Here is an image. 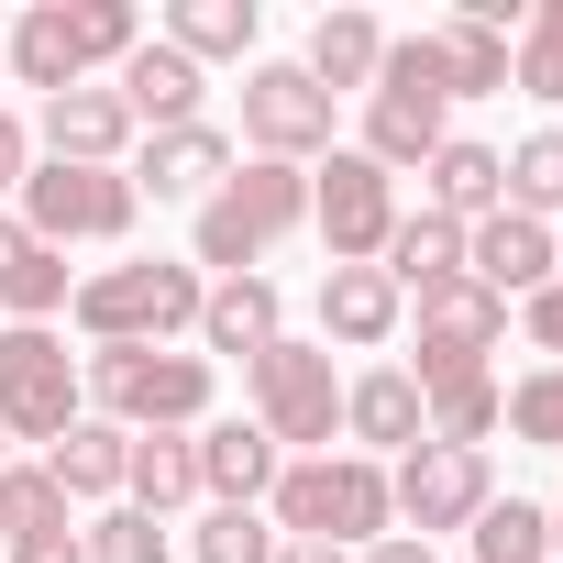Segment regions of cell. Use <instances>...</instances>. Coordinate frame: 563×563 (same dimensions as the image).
Segmentation results:
<instances>
[{
	"instance_id": "obj_1",
	"label": "cell",
	"mask_w": 563,
	"mask_h": 563,
	"mask_svg": "<svg viewBox=\"0 0 563 563\" xmlns=\"http://www.w3.org/2000/svg\"><path fill=\"white\" fill-rule=\"evenodd\" d=\"M265 519H276V541H343V552H376L387 519H398V497H387V464H365V453H299V464H276Z\"/></svg>"
},
{
	"instance_id": "obj_2",
	"label": "cell",
	"mask_w": 563,
	"mask_h": 563,
	"mask_svg": "<svg viewBox=\"0 0 563 563\" xmlns=\"http://www.w3.org/2000/svg\"><path fill=\"white\" fill-rule=\"evenodd\" d=\"M299 221H310V166L254 155V166H232V177L199 199V265L254 276V254H265V243H288Z\"/></svg>"
},
{
	"instance_id": "obj_3",
	"label": "cell",
	"mask_w": 563,
	"mask_h": 563,
	"mask_svg": "<svg viewBox=\"0 0 563 563\" xmlns=\"http://www.w3.org/2000/svg\"><path fill=\"white\" fill-rule=\"evenodd\" d=\"M199 299H210V276L199 265H100V276H78V332H89V354L100 343H166V332H199Z\"/></svg>"
},
{
	"instance_id": "obj_4",
	"label": "cell",
	"mask_w": 563,
	"mask_h": 563,
	"mask_svg": "<svg viewBox=\"0 0 563 563\" xmlns=\"http://www.w3.org/2000/svg\"><path fill=\"white\" fill-rule=\"evenodd\" d=\"M78 387L100 398V420H111V431H188V420L210 409V354H166V343H100Z\"/></svg>"
},
{
	"instance_id": "obj_5",
	"label": "cell",
	"mask_w": 563,
	"mask_h": 563,
	"mask_svg": "<svg viewBox=\"0 0 563 563\" xmlns=\"http://www.w3.org/2000/svg\"><path fill=\"white\" fill-rule=\"evenodd\" d=\"M442 111H453V100H442V78H431V45H420V34H387L376 89H365V144H354V155H376L387 177H398V166H431V155L453 144Z\"/></svg>"
},
{
	"instance_id": "obj_6",
	"label": "cell",
	"mask_w": 563,
	"mask_h": 563,
	"mask_svg": "<svg viewBox=\"0 0 563 563\" xmlns=\"http://www.w3.org/2000/svg\"><path fill=\"white\" fill-rule=\"evenodd\" d=\"M243 387H254V431H265L276 453H332L343 387H332V354H321V343H288V332H276V343L243 365Z\"/></svg>"
},
{
	"instance_id": "obj_7",
	"label": "cell",
	"mask_w": 563,
	"mask_h": 563,
	"mask_svg": "<svg viewBox=\"0 0 563 563\" xmlns=\"http://www.w3.org/2000/svg\"><path fill=\"white\" fill-rule=\"evenodd\" d=\"M0 431L12 442H67L78 431V354L45 332V321H12L0 332Z\"/></svg>"
},
{
	"instance_id": "obj_8",
	"label": "cell",
	"mask_w": 563,
	"mask_h": 563,
	"mask_svg": "<svg viewBox=\"0 0 563 563\" xmlns=\"http://www.w3.org/2000/svg\"><path fill=\"white\" fill-rule=\"evenodd\" d=\"M133 210H144V188L122 177V166H34L23 177V232L34 243H122L133 232Z\"/></svg>"
},
{
	"instance_id": "obj_9",
	"label": "cell",
	"mask_w": 563,
	"mask_h": 563,
	"mask_svg": "<svg viewBox=\"0 0 563 563\" xmlns=\"http://www.w3.org/2000/svg\"><path fill=\"white\" fill-rule=\"evenodd\" d=\"M310 221H321L332 265H376L387 232H398V177H387L376 155H332V166L310 177Z\"/></svg>"
},
{
	"instance_id": "obj_10",
	"label": "cell",
	"mask_w": 563,
	"mask_h": 563,
	"mask_svg": "<svg viewBox=\"0 0 563 563\" xmlns=\"http://www.w3.org/2000/svg\"><path fill=\"white\" fill-rule=\"evenodd\" d=\"M243 144L276 155V166L332 155V89H321L310 67H254V78H243Z\"/></svg>"
},
{
	"instance_id": "obj_11",
	"label": "cell",
	"mask_w": 563,
	"mask_h": 563,
	"mask_svg": "<svg viewBox=\"0 0 563 563\" xmlns=\"http://www.w3.org/2000/svg\"><path fill=\"white\" fill-rule=\"evenodd\" d=\"M387 497H398L409 541H431V530H475V508H486L497 486H486V453H464V442H420V453H398Z\"/></svg>"
},
{
	"instance_id": "obj_12",
	"label": "cell",
	"mask_w": 563,
	"mask_h": 563,
	"mask_svg": "<svg viewBox=\"0 0 563 563\" xmlns=\"http://www.w3.org/2000/svg\"><path fill=\"white\" fill-rule=\"evenodd\" d=\"M497 343H508V299H486L475 276H453V288H431V299H420V387H442V376L486 365Z\"/></svg>"
},
{
	"instance_id": "obj_13",
	"label": "cell",
	"mask_w": 563,
	"mask_h": 563,
	"mask_svg": "<svg viewBox=\"0 0 563 563\" xmlns=\"http://www.w3.org/2000/svg\"><path fill=\"white\" fill-rule=\"evenodd\" d=\"M464 276H475V288L486 299H541L552 288V221H519V210H486L475 232H464Z\"/></svg>"
},
{
	"instance_id": "obj_14",
	"label": "cell",
	"mask_w": 563,
	"mask_h": 563,
	"mask_svg": "<svg viewBox=\"0 0 563 563\" xmlns=\"http://www.w3.org/2000/svg\"><path fill=\"white\" fill-rule=\"evenodd\" d=\"M122 144H133V111H122V89H56L45 100V166H122Z\"/></svg>"
},
{
	"instance_id": "obj_15",
	"label": "cell",
	"mask_w": 563,
	"mask_h": 563,
	"mask_svg": "<svg viewBox=\"0 0 563 563\" xmlns=\"http://www.w3.org/2000/svg\"><path fill=\"white\" fill-rule=\"evenodd\" d=\"M111 89H122V111H133L144 133H177V122H199V67H188L166 34H144V45L111 67Z\"/></svg>"
},
{
	"instance_id": "obj_16",
	"label": "cell",
	"mask_w": 563,
	"mask_h": 563,
	"mask_svg": "<svg viewBox=\"0 0 563 563\" xmlns=\"http://www.w3.org/2000/svg\"><path fill=\"white\" fill-rule=\"evenodd\" d=\"M343 431L365 442V464H376V453H420V442H431V420H420V376H409V365L354 376V387H343Z\"/></svg>"
},
{
	"instance_id": "obj_17",
	"label": "cell",
	"mask_w": 563,
	"mask_h": 563,
	"mask_svg": "<svg viewBox=\"0 0 563 563\" xmlns=\"http://www.w3.org/2000/svg\"><path fill=\"white\" fill-rule=\"evenodd\" d=\"M276 464H288V453H276L254 420H210V431H199V497H210V508H265Z\"/></svg>"
},
{
	"instance_id": "obj_18",
	"label": "cell",
	"mask_w": 563,
	"mask_h": 563,
	"mask_svg": "<svg viewBox=\"0 0 563 563\" xmlns=\"http://www.w3.org/2000/svg\"><path fill=\"white\" fill-rule=\"evenodd\" d=\"M122 177H133L144 199H210V188L232 177V144H221L210 122H177V133H155V144H144Z\"/></svg>"
},
{
	"instance_id": "obj_19",
	"label": "cell",
	"mask_w": 563,
	"mask_h": 563,
	"mask_svg": "<svg viewBox=\"0 0 563 563\" xmlns=\"http://www.w3.org/2000/svg\"><path fill=\"white\" fill-rule=\"evenodd\" d=\"M420 45H431V78H442V100H497V89H508V34H486L475 12H453V23H420Z\"/></svg>"
},
{
	"instance_id": "obj_20",
	"label": "cell",
	"mask_w": 563,
	"mask_h": 563,
	"mask_svg": "<svg viewBox=\"0 0 563 563\" xmlns=\"http://www.w3.org/2000/svg\"><path fill=\"white\" fill-rule=\"evenodd\" d=\"M420 188H431V221H464V232H475L486 210H508V155H486V144L453 133V144L420 166Z\"/></svg>"
},
{
	"instance_id": "obj_21",
	"label": "cell",
	"mask_w": 563,
	"mask_h": 563,
	"mask_svg": "<svg viewBox=\"0 0 563 563\" xmlns=\"http://www.w3.org/2000/svg\"><path fill=\"white\" fill-rule=\"evenodd\" d=\"M387 288L398 299H431V288H453V276H464V221H431V210H409L398 232H387Z\"/></svg>"
},
{
	"instance_id": "obj_22",
	"label": "cell",
	"mask_w": 563,
	"mask_h": 563,
	"mask_svg": "<svg viewBox=\"0 0 563 563\" xmlns=\"http://www.w3.org/2000/svg\"><path fill=\"white\" fill-rule=\"evenodd\" d=\"M398 310H409V299L387 288V265H332V276H321V332H332V343H387Z\"/></svg>"
},
{
	"instance_id": "obj_23",
	"label": "cell",
	"mask_w": 563,
	"mask_h": 563,
	"mask_svg": "<svg viewBox=\"0 0 563 563\" xmlns=\"http://www.w3.org/2000/svg\"><path fill=\"white\" fill-rule=\"evenodd\" d=\"M199 343L254 365V354L276 343V288H265V276H210V299H199Z\"/></svg>"
},
{
	"instance_id": "obj_24",
	"label": "cell",
	"mask_w": 563,
	"mask_h": 563,
	"mask_svg": "<svg viewBox=\"0 0 563 563\" xmlns=\"http://www.w3.org/2000/svg\"><path fill=\"white\" fill-rule=\"evenodd\" d=\"M0 56H12V78H23V89H45V100L89 78V67H78V23H67V0H34V12L12 23V45H0Z\"/></svg>"
},
{
	"instance_id": "obj_25",
	"label": "cell",
	"mask_w": 563,
	"mask_h": 563,
	"mask_svg": "<svg viewBox=\"0 0 563 563\" xmlns=\"http://www.w3.org/2000/svg\"><path fill=\"white\" fill-rule=\"evenodd\" d=\"M122 497H133L144 519L188 508V497H199V442H188V431H133V464H122Z\"/></svg>"
},
{
	"instance_id": "obj_26",
	"label": "cell",
	"mask_w": 563,
	"mask_h": 563,
	"mask_svg": "<svg viewBox=\"0 0 563 563\" xmlns=\"http://www.w3.org/2000/svg\"><path fill=\"white\" fill-rule=\"evenodd\" d=\"M376 56H387V23H376V12H321L299 67H310L321 89H376Z\"/></svg>"
},
{
	"instance_id": "obj_27",
	"label": "cell",
	"mask_w": 563,
	"mask_h": 563,
	"mask_svg": "<svg viewBox=\"0 0 563 563\" xmlns=\"http://www.w3.org/2000/svg\"><path fill=\"white\" fill-rule=\"evenodd\" d=\"M420 420H431V442H464V453H486V431L508 420V387H497L486 365H464V376L420 387Z\"/></svg>"
},
{
	"instance_id": "obj_28",
	"label": "cell",
	"mask_w": 563,
	"mask_h": 563,
	"mask_svg": "<svg viewBox=\"0 0 563 563\" xmlns=\"http://www.w3.org/2000/svg\"><path fill=\"white\" fill-rule=\"evenodd\" d=\"M122 464H133V431H111V420H78V431L45 453L56 497H122Z\"/></svg>"
},
{
	"instance_id": "obj_29",
	"label": "cell",
	"mask_w": 563,
	"mask_h": 563,
	"mask_svg": "<svg viewBox=\"0 0 563 563\" xmlns=\"http://www.w3.org/2000/svg\"><path fill=\"white\" fill-rule=\"evenodd\" d=\"M166 45H177L188 67H210V56H254V0H177V12H166Z\"/></svg>"
},
{
	"instance_id": "obj_30",
	"label": "cell",
	"mask_w": 563,
	"mask_h": 563,
	"mask_svg": "<svg viewBox=\"0 0 563 563\" xmlns=\"http://www.w3.org/2000/svg\"><path fill=\"white\" fill-rule=\"evenodd\" d=\"M508 89L563 100V0H541V12L519 23V45H508Z\"/></svg>"
},
{
	"instance_id": "obj_31",
	"label": "cell",
	"mask_w": 563,
	"mask_h": 563,
	"mask_svg": "<svg viewBox=\"0 0 563 563\" xmlns=\"http://www.w3.org/2000/svg\"><path fill=\"white\" fill-rule=\"evenodd\" d=\"M552 552V519L519 508V497H486L475 508V563H541Z\"/></svg>"
},
{
	"instance_id": "obj_32",
	"label": "cell",
	"mask_w": 563,
	"mask_h": 563,
	"mask_svg": "<svg viewBox=\"0 0 563 563\" xmlns=\"http://www.w3.org/2000/svg\"><path fill=\"white\" fill-rule=\"evenodd\" d=\"M508 210L519 221H563V133H530L508 155Z\"/></svg>"
},
{
	"instance_id": "obj_33",
	"label": "cell",
	"mask_w": 563,
	"mask_h": 563,
	"mask_svg": "<svg viewBox=\"0 0 563 563\" xmlns=\"http://www.w3.org/2000/svg\"><path fill=\"white\" fill-rule=\"evenodd\" d=\"M34 530H67V497L45 464H0V541H34Z\"/></svg>"
},
{
	"instance_id": "obj_34",
	"label": "cell",
	"mask_w": 563,
	"mask_h": 563,
	"mask_svg": "<svg viewBox=\"0 0 563 563\" xmlns=\"http://www.w3.org/2000/svg\"><path fill=\"white\" fill-rule=\"evenodd\" d=\"M67 299H78V276H67V254H56V243H34V254H23V276L0 288V310H12V321H56Z\"/></svg>"
},
{
	"instance_id": "obj_35",
	"label": "cell",
	"mask_w": 563,
	"mask_h": 563,
	"mask_svg": "<svg viewBox=\"0 0 563 563\" xmlns=\"http://www.w3.org/2000/svg\"><path fill=\"white\" fill-rule=\"evenodd\" d=\"M67 23H78V67H122V56L144 45L133 0H67Z\"/></svg>"
},
{
	"instance_id": "obj_36",
	"label": "cell",
	"mask_w": 563,
	"mask_h": 563,
	"mask_svg": "<svg viewBox=\"0 0 563 563\" xmlns=\"http://www.w3.org/2000/svg\"><path fill=\"white\" fill-rule=\"evenodd\" d=\"M78 541H89V563H166V519H144V508H100Z\"/></svg>"
},
{
	"instance_id": "obj_37",
	"label": "cell",
	"mask_w": 563,
	"mask_h": 563,
	"mask_svg": "<svg viewBox=\"0 0 563 563\" xmlns=\"http://www.w3.org/2000/svg\"><path fill=\"white\" fill-rule=\"evenodd\" d=\"M199 563H276V519L265 508H210L199 519Z\"/></svg>"
},
{
	"instance_id": "obj_38",
	"label": "cell",
	"mask_w": 563,
	"mask_h": 563,
	"mask_svg": "<svg viewBox=\"0 0 563 563\" xmlns=\"http://www.w3.org/2000/svg\"><path fill=\"white\" fill-rule=\"evenodd\" d=\"M508 431H519V442H541V453H563V365H541V376H519V387H508Z\"/></svg>"
},
{
	"instance_id": "obj_39",
	"label": "cell",
	"mask_w": 563,
	"mask_h": 563,
	"mask_svg": "<svg viewBox=\"0 0 563 563\" xmlns=\"http://www.w3.org/2000/svg\"><path fill=\"white\" fill-rule=\"evenodd\" d=\"M519 321H530V343H541V354L563 365V276H552V288H541V299H519Z\"/></svg>"
},
{
	"instance_id": "obj_40",
	"label": "cell",
	"mask_w": 563,
	"mask_h": 563,
	"mask_svg": "<svg viewBox=\"0 0 563 563\" xmlns=\"http://www.w3.org/2000/svg\"><path fill=\"white\" fill-rule=\"evenodd\" d=\"M12 563H89V541L78 530H34V541H12Z\"/></svg>"
},
{
	"instance_id": "obj_41",
	"label": "cell",
	"mask_w": 563,
	"mask_h": 563,
	"mask_svg": "<svg viewBox=\"0 0 563 563\" xmlns=\"http://www.w3.org/2000/svg\"><path fill=\"white\" fill-rule=\"evenodd\" d=\"M23 177H34V133L0 111V188H23Z\"/></svg>"
},
{
	"instance_id": "obj_42",
	"label": "cell",
	"mask_w": 563,
	"mask_h": 563,
	"mask_svg": "<svg viewBox=\"0 0 563 563\" xmlns=\"http://www.w3.org/2000/svg\"><path fill=\"white\" fill-rule=\"evenodd\" d=\"M354 563H442V552H431V541H409V530H387V541H376V552H354Z\"/></svg>"
},
{
	"instance_id": "obj_43",
	"label": "cell",
	"mask_w": 563,
	"mask_h": 563,
	"mask_svg": "<svg viewBox=\"0 0 563 563\" xmlns=\"http://www.w3.org/2000/svg\"><path fill=\"white\" fill-rule=\"evenodd\" d=\"M23 254H34V232H23L12 210H0V288H12V276H23Z\"/></svg>"
},
{
	"instance_id": "obj_44",
	"label": "cell",
	"mask_w": 563,
	"mask_h": 563,
	"mask_svg": "<svg viewBox=\"0 0 563 563\" xmlns=\"http://www.w3.org/2000/svg\"><path fill=\"white\" fill-rule=\"evenodd\" d=\"M276 563H354L343 541H276Z\"/></svg>"
},
{
	"instance_id": "obj_45",
	"label": "cell",
	"mask_w": 563,
	"mask_h": 563,
	"mask_svg": "<svg viewBox=\"0 0 563 563\" xmlns=\"http://www.w3.org/2000/svg\"><path fill=\"white\" fill-rule=\"evenodd\" d=\"M552 265H563V221H552Z\"/></svg>"
},
{
	"instance_id": "obj_46",
	"label": "cell",
	"mask_w": 563,
	"mask_h": 563,
	"mask_svg": "<svg viewBox=\"0 0 563 563\" xmlns=\"http://www.w3.org/2000/svg\"><path fill=\"white\" fill-rule=\"evenodd\" d=\"M0 464H12V431H0Z\"/></svg>"
},
{
	"instance_id": "obj_47",
	"label": "cell",
	"mask_w": 563,
	"mask_h": 563,
	"mask_svg": "<svg viewBox=\"0 0 563 563\" xmlns=\"http://www.w3.org/2000/svg\"><path fill=\"white\" fill-rule=\"evenodd\" d=\"M0 78H12V56H0Z\"/></svg>"
},
{
	"instance_id": "obj_48",
	"label": "cell",
	"mask_w": 563,
	"mask_h": 563,
	"mask_svg": "<svg viewBox=\"0 0 563 563\" xmlns=\"http://www.w3.org/2000/svg\"><path fill=\"white\" fill-rule=\"evenodd\" d=\"M552 541H563V519H552Z\"/></svg>"
}]
</instances>
